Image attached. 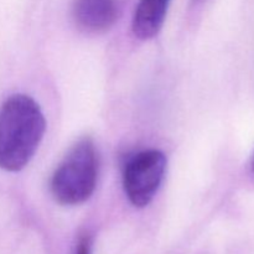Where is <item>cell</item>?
<instances>
[{"mask_svg": "<svg viewBox=\"0 0 254 254\" xmlns=\"http://www.w3.org/2000/svg\"><path fill=\"white\" fill-rule=\"evenodd\" d=\"M252 169H253V173H254V156H253V161H252Z\"/></svg>", "mask_w": 254, "mask_h": 254, "instance_id": "obj_7", "label": "cell"}, {"mask_svg": "<svg viewBox=\"0 0 254 254\" xmlns=\"http://www.w3.org/2000/svg\"><path fill=\"white\" fill-rule=\"evenodd\" d=\"M98 155L93 141L79 140L68 151L51 179V192L55 200L64 206L86 202L97 185Z\"/></svg>", "mask_w": 254, "mask_h": 254, "instance_id": "obj_2", "label": "cell"}, {"mask_svg": "<svg viewBox=\"0 0 254 254\" xmlns=\"http://www.w3.org/2000/svg\"><path fill=\"white\" fill-rule=\"evenodd\" d=\"M193 1H195V2H198V1H201V0H193Z\"/></svg>", "mask_w": 254, "mask_h": 254, "instance_id": "obj_8", "label": "cell"}, {"mask_svg": "<svg viewBox=\"0 0 254 254\" xmlns=\"http://www.w3.org/2000/svg\"><path fill=\"white\" fill-rule=\"evenodd\" d=\"M45 130L44 113L31 97H9L0 107V169L22 170L36 153Z\"/></svg>", "mask_w": 254, "mask_h": 254, "instance_id": "obj_1", "label": "cell"}, {"mask_svg": "<svg viewBox=\"0 0 254 254\" xmlns=\"http://www.w3.org/2000/svg\"><path fill=\"white\" fill-rule=\"evenodd\" d=\"M166 170V158L156 149L135 154L126 164L123 188L131 205L145 207L158 192Z\"/></svg>", "mask_w": 254, "mask_h": 254, "instance_id": "obj_3", "label": "cell"}, {"mask_svg": "<svg viewBox=\"0 0 254 254\" xmlns=\"http://www.w3.org/2000/svg\"><path fill=\"white\" fill-rule=\"evenodd\" d=\"M170 0H139L133 17V32L138 39L150 40L165 21Z\"/></svg>", "mask_w": 254, "mask_h": 254, "instance_id": "obj_5", "label": "cell"}, {"mask_svg": "<svg viewBox=\"0 0 254 254\" xmlns=\"http://www.w3.org/2000/svg\"><path fill=\"white\" fill-rule=\"evenodd\" d=\"M92 252V238L89 235H83L78 240V243L74 250V254H91Z\"/></svg>", "mask_w": 254, "mask_h": 254, "instance_id": "obj_6", "label": "cell"}, {"mask_svg": "<svg viewBox=\"0 0 254 254\" xmlns=\"http://www.w3.org/2000/svg\"><path fill=\"white\" fill-rule=\"evenodd\" d=\"M118 15L117 0H76L73 17L77 26L88 34H101L114 25Z\"/></svg>", "mask_w": 254, "mask_h": 254, "instance_id": "obj_4", "label": "cell"}]
</instances>
